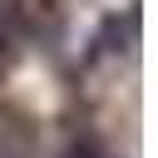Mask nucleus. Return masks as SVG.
Returning a JSON list of instances; mask_svg holds the SVG:
<instances>
[{
    "label": "nucleus",
    "mask_w": 158,
    "mask_h": 158,
    "mask_svg": "<svg viewBox=\"0 0 158 158\" xmlns=\"http://www.w3.org/2000/svg\"><path fill=\"white\" fill-rule=\"evenodd\" d=\"M0 158H30V128L5 118L0 123Z\"/></svg>",
    "instance_id": "1"
},
{
    "label": "nucleus",
    "mask_w": 158,
    "mask_h": 158,
    "mask_svg": "<svg viewBox=\"0 0 158 158\" xmlns=\"http://www.w3.org/2000/svg\"><path fill=\"white\" fill-rule=\"evenodd\" d=\"M64 158H118L109 143H99V138H74L69 148H64Z\"/></svg>",
    "instance_id": "2"
}]
</instances>
